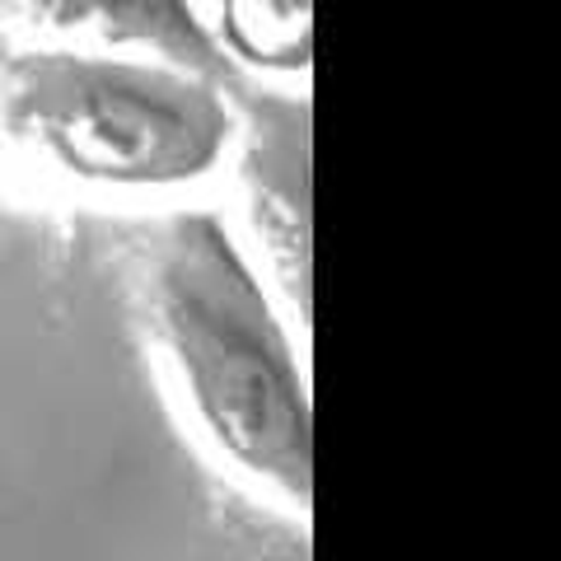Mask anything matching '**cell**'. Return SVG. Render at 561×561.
Masks as SVG:
<instances>
[{
  "label": "cell",
  "instance_id": "obj_1",
  "mask_svg": "<svg viewBox=\"0 0 561 561\" xmlns=\"http://www.w3.org/2000/svg\"><path fill=\"white\" fill-rule=\"evenodd\" d=\"M160 346L216 449L309 505V398L253 267L216 216H179L150 280Z\"/></svg>",
  "mask_w": 561,
  "mask_h": 561
},
{
  "label": "cell",
  "instance_id": "obj_2",
  "mask_svg": "<svg viewBox=\"0 0 561 561\" xmlns=\"http://www.w3.org/2000/svg\"><path fill=\"white\" fill-rule=\"evenodd\" d=\"M10 127L80 183L179 187L220 164L230 113L179 66L38 51L10 70Z\"/></svg>",
  "mask_w": 561,
  "mask_h": 561
},
{
  "label": "cell",
  "instance_id": "obj_3",
  "mask_svg": "<svg viewBox=\"0 0 561 561\" xmlns=\"http://www.w3.org/2000/svg\"><path fill=\"white\" fill-rule=\"evenodd\" d=\"M33 24L61 38L140 47L192 76H220L225 61L183 0H28Z\"/></svg>",
  "mask_w": 561,
  "mask_h": 561
},
{
  "label": "cell",
  "instance_id": "obj_4",
  "mask_svg": "<svg viewBox=\"0 0 561 561\" xmlns=\"http://www.w3.org/2000/svg\"><path fill=\"white\" fill-rule=\"evenodd\" d=\"M313 0H225V43L243 61L305 70L313 47Z\"/></svg>",
  "mask_w": 561,
  "mask_h": 561
}]
</instances>
